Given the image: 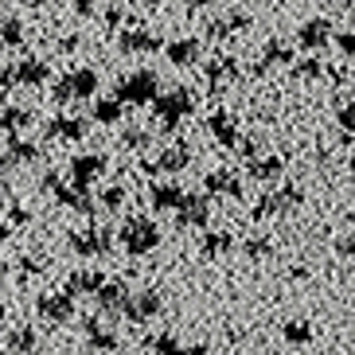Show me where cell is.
<instances>
[{"instance_id":"cell-1","label":"cell","mask_w":355,"mask_h":355,"mask_svg":"<svg viewBox=\"0 0 355 355\" xmlns=\"http://www.w3.org/2000/svg\"><path fill=\"white\" fill-rule=\"evenodd\" d=\"M160 309H164V297H160V289L145 285V289L129 293V301H125V309H121V313H125L133 324H145V320H153V316H160Z\"/></svg>"},{"instance_id":"cell-2","label":"cell","mask_w":355,"mask_h":355,"mask_svg":"<svg viewBox=\"0 0 355 355\" xmlns=\"http://www.w3.org/2000/svg\"><path fill=\"white\" fill-rule=\"evenodd\" d=\"M129 293H133V289H129V285L125 282H117V277H114V282H102V289H98L94 293V304H98V313H121V309H125V301H129Z\"/></svg>"},{"instance_id":"cell-3","label":"cell","mask_w":355,"mask_h":355,"mask_svg":"<svg viewBox=\"0 0 355 355\" xmlns=\"http://www.w3.org/2000/svg\"><path fill=\"white\" fill-rule=\"evenodd\" d=\"M157 227H153V223L148 219H137V223H129L125 227V250L129 254H148L153 250V246H157Z\"/></svg>"},{"instance_id":"cell-4","label":"cell","mask_w":355,"mask_h":355,"mask_svg":"<svg viewBox=\"0 0 355 355\" xmlns=\"http://www.w3.org/2000/svg\"><path fill=\"white\" fill-rule=\"evenodd\" d=\"M40 316H43V320H55V324L71 320V316H74L71 293H47V297H40Z\"/></svg>"},{"instance_id":"cell-5","label":"cell","mask_w":355,"mask_h":355,"mask_svg":"<svg viewBox=\"0 0 355 355\" xmlns=\"http://www.w3.org/2000/svg\"><path fill=\"white\" fill-rule=\"evenodd\" d=\"M102 320H105L102 313H98V316H86L83 328H86V336H90V344H94L98 352H114V347H117V332H114V328H105Z\"/></svg>"},{"instance_id":"cell-6","label":"cell","mask_w":355,"mask_h":355,"mask_svg":"<svg viewBox=\"0 0 355 355\" xmlns=\"http://www.w3.org/2000/svg\"><path fill=\"white\" fill-rule=\"evenodd\" d=\"M35 344H40V336H35V328H32V324H24V328H12V332L4 336V347H8L12 355L32 352Z\"/></svg>"},{"instance_id":"cell-7","label":"cell","mask_w":355,"mask_h":355,"mask_svg":"<svg viewBox=\"0 0 355 355\" xmlns=\"http://www.w3.org/2000/svg\"><path fill=\"white\" fill-rule=\"evenodd\" d=\"M153 352L157 355H188V344H184L176 332H160L157 340H153Z\"/></svg>"},{"instance_id":"cell-8","label":"cell","mask_w":355,"mask_h":355,"mask_svg":"<svg viewBox=\"0 0 355 355\" xmlns=\"http://www.w3.org/2000/svg\"><path fill=\"white\" fill-rule=\"evenodd\" d=\"M282 332H285V340H289V344H297V347L313 344V324H304V320H289Z\"/></svg>"},{"instance_id":"cell-9","label":"cell","mask_w":355,"mask_h":355,"mask_svg":"<svg viewBox=\"0 0 355 355\" xmlns=\"http://www.w3.org/2000/svg\"><path fill=\"white\" fill-rule=\"evenodd\" d=\"M223 246H230L227 234H211V239L203 242V250H207V254H223Z\"/></svg>"},{"instance_id":"cell-10","label":"cell","mask_w":355,"mask_h":355,"mask_svg":"<svg viewBox=\"0 0 355 355\" xmlns=\"http://www.w3.org/2000/svg\"><path fill=\"white\" fill-rule=\"evenodd\" d=\"M246 250H250V258H261V254H270V242L254 239V242H246Z\"/></svg>"},{"instance_id":"cell-11","label":"cell","mask_w":355,"mask_h":355,"mask_svg":"<svg viewBox=\"0 0 355 355\" xmlns=\"http://www.w3.org/2000/svg\"><path fill=\"white\" fill-rule=\"evenodd\" d=\"M4 324H8V309H4V301H0V332H4Z\"/></svg>"},{"instance_id":"cell-12","label":"cell","mask_w":355,"mask_h":355,"mask_svg":"<svg viewBox=\"0 0 355 355\" xmlns=\"http://www.w3.org/2000/svg\"><path fill=\"white\" fill-rule=\"evenodd\" d=\"M320 355H336V352H320Z\"/></svg>"}]
</instances>
